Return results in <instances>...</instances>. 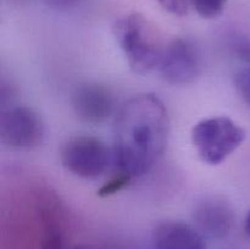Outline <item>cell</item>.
Returning a JSON list of instances; mask_svg holds the SVG:
<instances>
[{
  "mask_svg": "<svg viewBox=\"0 0 250 249\" xmlns=\"http://www.w3.org/2000/svg\"><path fill=\"white\" fill-rule=\"evenodd\" d=\"M159 72L173 85H187L194 82L202 72L199 50L190 41L175 38L166 44Z\"/></svg>",
  "mask_w": 250,
  "mask_h": 249,
  "instance_id": "5b68a950",
  "label": "cell"
},
{
  "mask_svg": "<svg viewBox=\"0 0 250 249\" xmlns=\"http://www.w3.org/2000/svg\"><path fill=\"white\" fill-rule=\"evenodd\" d=\"M155 249H205L202 233L182 221H164L154 229Z\"/></svg>",
  "mask_w": 250,
  "mask_h": 249,
  "instance_id": "9c48e42d",
  "label": "cell"
},
{
  "mask_svg": "<svg viewBox=\"0 0 250 249\" xmlns=\"http://www.w3.org/2000/svg\"><path fill=\"white\" fill-rule=\"evenodd\" d=\"M45 127L33 109L17 106L1 116L0 137L5 145L15 149H32L43 142Z\"/></svg>",
  "mask_w": 250,
  "mask_h": 249,
  "instance_id": "8992f818",
  "label": "cell"
},
{
  "mask_svg": "<svg viewBox=\"0 0 250 249\" xmlns=\"http://www.w3.org/2000/svg\"><path fill=\"white\" fill-rule=\"evenodd\" d=\"M246 139V131L226 116L209 117L192 129L198 155L209 165H219L237 150Z\"/></svg>",
  "mask_w": 250,
  "mask_h": 249,
  "instance_id": "3957f363",
  "label": "cell"
},
{
  "mask_svg": "<svg viewBox=\"0 0 250 249\" xmlns=\"http://www.w3.org/2000/svg\"><path fill=\"white\" fill-rule=\"evenodd\" d=\"M164 10L176 16H185L189 11L190 0H155Z\"/></svg>",
  "mask_w": 250,
  "mask_h": 249,
  "instance_id": "4fadbf2b",
  "label": "cell"
},
{
  "mask_svg": "<svg viewBox=\"0 0 250 249\" xmlns=\"http://www.w3.org/2000/svg\"><path fill=\"white\" fill-rule=\"evenodd\" d=\"M16 1H24V0H16Z\"/></svg>",
  "mask_w": 250,
  "mask_h": 249,
  "instance_id": "e0dca14e",
  "label": "cell"
},
{
  "mask_svg": "<svg viewBox=\"0 0 250 249\" xmlns=\"http://www.w3.org/2000/svg\"><path fill=\"white\" fill-rule=\"evenodd\" d=\"M194 220L203 233L222 238L231 231L234 215L229 203L219 198H208L197 205Z\"/></svg>",
  "mask_w": 250,
  "mask_h": 249,
  "instance_id": "ba28073f",
  "label": "cell"
},
{
  "mask_svg": "<svg viewBox=\"0 0 250 249\" xmlns=\"http://www.w3.org/2000/svg\"><path fill=\"white\" fill-rule=\"evenodd\" d=\"M246 232H247V234L250 237V210H249L248 215H247V219H246Z\"/></svg>",
  "mask_w": 250,
  "mask_h": 249,
  "instance_id": "2e32d148",
  "label": "cell"
},
{
  "mask_svg": "<svg viewBox=\"0 0 250 249\" xmlns=\"http://www.w3.org/2000/svg\"><path fill=\"white\" fill-rule=\"evenodd\" d=\"M227 0H190L198 15L204 19H215L220 16L226 6Z\"/></svg>",
  "mask_w": 250,
  "mask_h": 249,
  "instance_id": "30bf717a",
  "label": "cell"
},
{
  "mask_svg": "<svg viewBox=\"0 0 250 249\" xmlns=\"http://www.w3.org/2000/svg\"><path fill=\"white\" fill-rule=\"evenodd\" d=\"M168 127L165 105L155 94H138L125 103L115 124L116 172L132 181L149 172L165 149Z\"/></svg>",
  "mask_w": 250,
  "mask_h": 249,
  "instance_id": "6da1fadb",
  "label": "cell"
},
{
  "mask_svg": "<svg viewBox=\"0 0 250 249\" xmlns=\"http://www.w3.org/2000/svg\"><path fill=\"white\" fill-rule=\"evenodd\" d=\"M111 154L106 144L94 136H76L68 139L61 149L63 167L77 177L94 180L109 167Z\"/></svg>",
  "mask_w": 250,
  "mask_h": 249,
  "instance_id": "277c9868",
  "label": "cell"
},
{
  "mask_svg": "<svg viewBox=\"0 0 250 249\" xmlns=\"http://www.w3.org/2000/svg\"><path fill=\"white\" fill-rule=\"evenodd\" d=\"M71 104L78 119L93 124L106 121L115 109L111 92L100 84H83L77 87L71 97Z\"/></svg>",
  "mask_w": 250,
  "mask_h": 249,
  "instance_id": "52a82bcc",
  "label": "cell"
},
{
  "mask_svg": "<svg viewBox=\"0 0 250 249\" xmlns=\"http://www.w3.org/2000/svg\"><path fill=\"white\" fill-rule=\"evenodd\" d=\"M234 85L242 99L250 106V66H244L236 73Z\"/></svg>",
  "mask_w": 250,
  "mask_h": 249,
  "instance_id": "7c38bea8",
  "label": "cell"
},
{
  "mask_svg": "<svg viewBox=\"0 0 250 249\" xmlns=\"http://www.w3.org/2000/svg\"><path fill=\"white\" fill-rule=\"evenodd\" d=\"M238 58L244 62V66H250V45H243L237 50Z\"/></svg>",
  "mask_w": 250,
  "mask_h": 249,
  "instance_id": "9a60e30c",
  "label": "cell"
},
{
  "mask_svg": "<svg viewBox=\"0 0 250 249\" xmlns=\"http://www.w3.org/2000/svg\"><path fill=\"white\" fill-rule=\"evenodd\" d=\"M82 0H44L46 6L56 11H68L75 9Z\"/></svg>",
  "mask_w": 250,
  "mask_h": 249,
  "instance_id": "5bb4252c",
  "label": "cell"
},
{
  "mask_svg": "<svg viewBox=\"0 0 250 249\" xmlns=\"http://www.w3.org/2000/svg\"><path fill=\"white\" fill-rule=\"evenodd\" d=\"M132 183L131 178H128L127 176L121 175V173L115 172V175L98 190V195L100 197H109V195L115 194V193L120 192V190L125 189L127 186H129Z\"/></svg>",
  "mask_w": 250,
  "mask_h": 249,
  "instance_id": "8fae6325",
  "label": "cell"
},
{
  "mask_svg": "<svg viewBox=\"0 0 250 249\" xmlns=\"http://www.w3.org/2000/svg\"><path fill=\"white\" fill-rule=\"evenodd\" d=\"M114 34L133 72L146 75L159 70L166 44L143 15L133 12L117 20Z\"/></svg>",
  "mask_w": 250,
  "mask_h": 249,
  "instance_id": "7a4b0ae2",
  "label": "cell"
}]
</instances>
